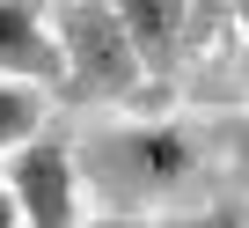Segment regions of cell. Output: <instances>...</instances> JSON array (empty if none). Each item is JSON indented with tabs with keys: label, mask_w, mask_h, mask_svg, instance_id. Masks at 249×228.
Masks as SVG:
<instances>
[{
	"label": "cell",
	"mask_w": 249,
	"mask_h": 228,
	"mask_svg": "<svg viewBox=\"0 0 249 228\" xmlns=\"http://www.w3.org/2000/svg\"><path fill=\"white\" fill-rule=\"evenodd\" d=\"M73 155H81V184L95 199H110V206H161L198 169V133L176 125V118H124V125L73 133Z\"/></svg>",
	"instance_id": "6da1fadb"
},
{
	"label": "cell",
	"mask_w": 249,
	"mask_h": 228,
	"mask_svg": "<svg viewBox=\"0 0 249 228\" xmlns=\"http://www.w3.org/2000/svg\"><path fill=\"white\" fill-rule=\"evenodd\" d=\"M52 30H59V96L66 103H140V96L154 103V96H169L140 66L110 0H52Z\"/></svg>",
	"instance_id": "7a4b0ae2"
},
{
	"label": "cell",
	"mask_w": 249,
	"mask_h": 228,
	"mask_svg": "<svg viewBox=\"0 0 249 228\" xmlns=\"http://www.w3.org/2000/svg\"><path fill=\"white\" fill-rule=\"evenodd\" d=\"M8 191L30 228H73L81 221V155L66 125H37L22 147H8Z\"/></svg>",
	"instance_id": "3957f363"
},
{
	"label": "cell",
	"mask_w": 249,
	"mask_h": 228,
	"mask_svg": "<svg viewBox=\"0 0 249 228\" xmlns=\"http://www.w3.org/2000/svg\"><path fill=\"white\" fill-rule=\"evenodd\" d=\"M117 8V22H124V37H132V52H140V66L169 88L176 74H183V52H191V0H110Z\"/></svg>",
	"instance_id": "277c9868"
},
{
	"label": "cell",
	"mask_w": 249,
	"mask_h": 228,
	"mask_svg": "<svg viewBox=\"0 0 249 228\" xmlns=\"http://www.w3.org/2000/svg\"><path fill=\"white\" fill-rule=\"evenodd\" d=\"M0 74L59 88V30L44 0H0Z\"/></svg>",
	"instance_id": "5b68a950"
},
{
	"label": "cell",
	"mask_w": 249,
	"mask_h": 228,
	"mask_svg": "<svg viewBox=\"0 0 249 228\" xmlns=\"http://www.w3.org/2000/svg\"><path fill=\"white\" fill-rule=\"evenodd\" d=\"M37 125H44V81H15V74H0V155L22 147Z\"/></svg>",
	"instance_id": "8992f818"
},
{
	"label": "cell",
	"mask_w": 249,
	"mask_h": 228,
	"mask_svg": "<svg viewBox=\"0 0 249 228\" xmlns=\"http://www.w3.org/2000/svg\"><path fill=\"white\" fill-rule=\"evenodd\" d=\"M220 147H227V169H234V184L249 191V118H227V125H220Z\"/></svg>",
	"instance_id": "52a82bcc"
},
{
	"label": "cell",
	"mask_w": 249,
	"mask_h": 228,
	"mask_svg": "<svg viewBox=\"0 0 249 228\" xmlns=\"http://www.w3.org/2000/svg\"><path fill=\"white\" fill-rule=\"evenodd\" d=\"M198 228H234V221H249V206H205V213H191Z\"/></svg>",
	"instance_id": "ba28073f"
},
{
	"label": "cell",
	"mask_w": 249,
	"mask_h": 228,
	"mask_svg": "<svg viewBox=\"0 0 249 228\" xmlns=\"http://www.w3.org/2000/svg\"><path fill=\"white\" fill-rule=\"evenodd\" d=\"M22 221V206H15V191H8V169H0V228H15Z\"/></svg>",
	"instance_id": "9c48e42d"
},
{
	"label": "cell",
	"mask_w": 249,
	"mask_h": 228,
	"mask_svg": "<svg viewBox=\"0 0 249 228\" xmlns=\"http://www.w3.org/2000/svg\"><path fill=\"white\" fill-rule=\"evenodd\" d=\"M227 15H234V30H249V0H227Z\"/></svg>",
	"instance_id": "30bf717a"
}]
</instances>
